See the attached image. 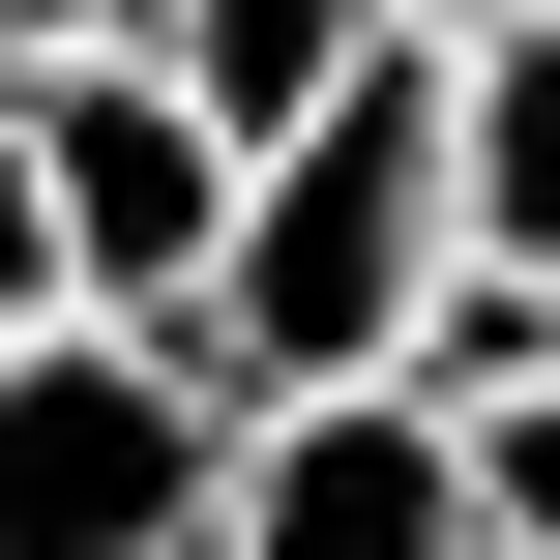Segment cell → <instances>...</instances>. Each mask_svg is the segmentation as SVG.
Masks as SVG:
<instances>
[{
  "instance_id": "6da1fadb",
  "label": "cell",
  "mask_w": 560,
  "mask_h": 560,
  "mask_svg": "<svg viewBox=\"0 0 560 560\" xmlns=\"http://www.w3.org/2000/svg\"><path fill=\"white\" fill-rule=\"evenodd\" d=\"M413 295H443V30H384L295 148H236V236H207L177 325H207L236 413H266V384H384Z\"/></svg>"
},
{
  "instance_id": "7a4b0ae2",
  "label": "cell",
  "mask_w": 560,
  "mask_h": 560,
  "mask_svg": "<svg viewBox=\"0 0 560 560\" xmlns=\"http://www.w3.org/2000/svg\"><path fill=\"white\" fill-rule=\"evenodd\" d=\"M207 502H236L207 325H30L0 354V560H207Z\"/></svg>"
},
{
  "instance_id": "3957f363",
  "label": "cell",
  "mask_w": 560,
  "mask_h": 560,
  "mask_svg": "<svg viewBox=\"0 0 560 560\" xmlns=\"http://www.w3.org/2000/svg\"><path fill=\"white\" fill-rule=\"evenodd\" d=\"M0 148H30V207H59L89 325H177V295H207L236 148H207V89H177V59H0Z\"/></svg>"
},
{
  "instance_id": "277c9868",
  "label": "cell",
  "mask_w": 560,
  "mask_h": 560,
  "mask_svg": "<svg viewBox=\"0 0 560 560\" xmlns=\"http://www.w3.org/2000/svg\"><path fill=\"white\" fill-rule=\"evenodd\" d=\"M207 560H472V443H443L413 384H266Z\"/></svg>"
},
{
  "instance_id": "5b68a950",
  "label": "cell",
  "mask_w": 560,
  "mask_h": 560,
  "mask_svg": "<svg viewBox=\"0 0 560 560\" xmlns=\"http://www.w3.org/2000/svg\"><path fill=\"white\" fill-rule=\"evenodd\" d=\"M443 266H560V0L443 30Z\"/></svg>"
},
{
  "instance_id": "8992f818",
  "label": "cell",
  "mask_w": 560,
  "mask_h": 560,
  "mask_svg": "<svg viewBox=\"0 0 560 560\" xmlns=\"http://www.w3.org/2000/svg\"><path fill=\"white\" fill-rule=\"evenodd\" d=\"M384 30H413V0H148L118 59H177V89H207V148H295V118L384 59Z\"/></svg>"
},
{
  "instance_id": "52a82bcc",
  "label": "cell",
  "mask_w": 560,
  "mask_h": 560,
  "mask_svg": "<svg viewBox=\"0 0 560 560\" xmlns=\"http://www.w3.org/2000/svg\"><path fill=\"white\" fill-rule=\"evenodd\" d=\"M472 443V560H560V384H502V413H443Z\"/></svg>"
},
{
  "instance_id": "ba28073f",
  "label": "cell",
  "mask_w": 560,
  "mask_h": 560,
  "mask_svg": "<svg viewBox=\"0 0 560 560\" xmlns=\"http://www.w3.org/2000/svg\"><path fill=\"white\" fill-rule=\"evenodd\" d=\"M30 325H89V266H59V207H30V148H0V354Z\"/></svg>"
},
{
  "instance_id": "9c48e42d",
  "label": "cell",
  "mask_w": 560,
  "mask_h": 560,
  "mask_svg": "<svg viewBox=\"0 0 560 560\" xmlns=\"http://www.w3.org/2000/svg\"><path fill=\"white\" fill-rule=\"evenodd\" d=\"M118 30H148V0H0V59H118Z\"/></svg>"
},
{
  "instance_id": "30bf717a",
  "label": "cell",
  "mask_w": 560,
  "mask_h": 560,
  "mask_svg": "<svg viewBox=\"0 0 560 560\" xmlns=\"http://www.w3.org/2000/svg\"><path fill=\"white\" fill-rule=\"evenodd\" d=\"M413 30H472V0H413Z\"/></svg>"
}]
</instances>
